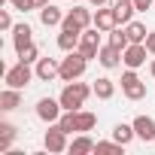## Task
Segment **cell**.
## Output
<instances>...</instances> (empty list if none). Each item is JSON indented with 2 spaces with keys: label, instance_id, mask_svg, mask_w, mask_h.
<instances>
[{
  "label": "cell",
  "instance_id": "1",
  "mask_svg": "<svg viewBox=\"0 0 155 155\" xmlns=\"http://www.w3.org/2000/svg\"><path fill=\"white\" fill-rule=\"evenodd\" d=\"M88 94H94V85H85V82H79V79H73V82H67V85L61 88L58 101H61L64 110H82V104L88 101Z\"/></svg>",
  "mask_w": 155,
  "mask_h": 155
},
{
  "label": "cell",
  "instance_id": "2",
  "mask_svg": "<svg viewBox=\"0 0 155 155\" xmlns=\"http://www.w3.org/2000/svg\"><path fill=\"white\" fill-rule=\"evenodd\" d=\"M85 67H88V58H85L79 49H73V52H67V58H61V76H58V79H64V82L82 79Z\"/></svg>",
  "mask_w": 155,
  "mask_h": 155
},
{
  "label": "cell",
  "instance_id": "3",
  "mask_svg": "<svg viewBox=\"0 0 155 155\" xmlns=\"http://www.w3.org/2000/svg\"><path fill=\"white\" fill-rule=\"evenodd\" d=\"M31 79H37V70L31 64L18 61V64L6 67V85L9 88H25V85H31Z\"/></svg>",
  "mask_w": 155,
  "mask_h": 155
},
{
  "label": "cell",
  "instance_id": "4",
  "mask_svg": "<svg viewBox=\"0 0 155 155\" xmlns=\"http://www.w3.org/2000/svg\"><path fill=\"white\" fill-rule=\"evenodd\" d=\"M43 146H46V152H52V155L67 152V149H70V143H67V131H64L58 122H52L49 131L43 134Z\"/></svg>",
  "mask_w": 155,
  "mask_h": 155
},
{
  "label": "cell",
  "instance_id": "5",
  "mask_svg": "<svg viewBox=\"0 0 155 155\" xmlns=\"http://www.w3.org/2000/svg\"><path fill=\"white\" fill-rule=\"evenodd\" d=\"M122 94L128 97V101H143L146 97V82L137 76V70H125L122 73Z\"/></svg>",
  "mask_w": 155,
  "mask_h": 155
},
{
  "label": "cell",
  "instance_id": "6",
  "mask_svg": "<svg viewBox=\"0 0 155 155\" xmlns=\"http://www.w3.org/2000/svg\"><path fill=\"white\" fill-rule=\"evenodd\" d=\"M61 113H64V107H61L58 97H40V101H37V119H40V122L52 125V122L61 119Z\"/></svg>",
  "mask_w": 155,
  "mask_h": 155
},
{
  "label": "cell",
  "instance_id": "7",
  "mask_svg": "<svg viewBox=\"0 0 155 155\" xmlns=\"http://www.w3.org/2000/svg\"><path fill=\"white\" fill-rule=\"evenodd\" d=\"M101 34H104V31H97L94 25L82 31V40H79V52H82L88 61H94V58H97V52H101Z\"/></svg>",
  "mask_w": 155,
  "mask_h": 155
},
{
  "label": "cell",
  "instance_id": "8",
  "mask_svg": "<svg viewBox=\"0 0 155 155\" xmlns=\"http://www.w3.org/2000/svg\"><path fill=\"white\" fill-rule=\"evenodd\" d=\"M146 55H149L146 43H131V46L122 52V64H125V67H131V70H137V67H143V64H146Z\"/></svg>",
  "mask_w": 155,
  "mask_h": 155
},
{
  "label": "cell",
  "instance_id": "9",
  "mask_svg": "<svg viewBox=\"0 0 155 155\" xmlns=\"http://www.w3.org/2000/svg\"><path fill=\"white\" fill-rule=\"evenodd\" d=\"M34 70H37V79L40 82H52V79L61 76V61L58 58H40Z\"/></svg>",
  "mask_w": 155,
  "mask_h": 155
},
{
  "label": "cell",
  "instance_id": "10",
  "mask_svg": "<svg viewBox=\"0 0 155 155\" xmlns=\"http://www.w3.org/2000/svg\"><path fill=\"white\" fill-rule=\"evenodd\" d=\"M116 25H119L116 9H113V6H97V12H94V28H97V31H104V34H110Z\"/></svg>",
  "mask_w": 155,
  "mask_h": 155
},
{
  "label": "cell",
  "instance_id": "11",
  "mask_svg": "<svg viewBox=\"0 0 155 155\" xmlns=\"http://www.w3.org/2000/svg\"><path fill=\"white\" fill-rule=\"evenodd\" d=\"M31 43H34V28H31L28 21L15 25V28H12V46H15V52H25Z\"/></svg>",
  "mask_w": 155,
  "mask_h": 155
},
{
  "label": "cell",
  "instance_id": "12",
  "mask_svg": "<svg viewBox=\"0 0 155 155\" xmlns=\"http://www.w3.org/2000/svg\"><path fill=\"white\" fill-rule=\"evenodd\" d=\"M131 125L137 131V140H143V143H152L155 140V119L152 116H137Z\"/></svg>",
  "mask_w": 155,
  "mask_h": 155
},
{
  "label": "cell",
  "instance_id": "13",
  "mask_svg": "<svg viewBox=\"0 0 155 155\" xmlns=\"http://www.w3.org/2000/svg\"><path fill=\"white\" fill-rule=\"evenodd\" d=\"M79 40H82V31H79V28H61V34H58V49H61V52H73V49H79Z\"/></svg>",
  "mask_w": 155,
  "mask_h": 155
},
{
  "label": "cell",
  "instance_id": "14",
  "mask_svg": "<svg viewBox=\"0 0 155 155\" xmlns=\"http://www.w3.org/2000/svg\"><path fill=\"white\" fill-rule=\"evenodd\" d=\"M97 64L101 67H107V70H116L119 64H122V49H116V46H101V52H97Z\"/></svg>",
  "mask_w": 155,
  "mask_h": 155
},
{
  "label": "cell",
  "instance_id": "15",
  "mask_svg": "<svg viewBox=\"0 0 155 155\" xmlns=\"http://www.w3.org/2000/svg\"><path fill=\"white\" fill-rule=\"evenodd\" d=\"M21 107V88H3L0 91V110L3 113H12V110H18Z\"/></svg>",
  "mask_w": 155,
  "mask_h": 155
},
{
  "label": "cell",
  "instance_id": "16",
  "mask_svg": "<svg viewBox=\"0 0 155 155\" xmlns=\"http://www.w3.org/2000/svg\"><path fill=\"white\" fill-rule=\"evenodd\" d=\"M67 18H70L73 25H79L82 31L94 25V12H91V9H85V6H79V3H76V6H73V9L67 12Z\"/></svg>",
  "mask_w": 155,
  "mask_h": 155
},
{
  "label": "cell",
  "instance_id": "17",
  "mask_svg": "<svg viewBox=\"0 0 155 155\" xmlns=\"http://www.w3.org/2000/svg\"><path fill=\"white\" fill-rule=\"evenodd\" d=\"M110 6L116 9V18H119V25H128V21H134V12H137L134 0H113Z\"/></svg>",
  "mask_w": 155,
  "mask_h": 155
},
{
  "label": "cell",
  "instance_id": "18",
  "mask_svg": "<svg viewBox=\"0 0 155 155\" xmlns=\"http://www.w3.org/2000/svg\"><path fill=\"white\" fill-rule=\"evenodd\" d=\"M40 21H43L46 28H58V25L64 21V12H61L55 3H46V6L40 9Z\"/></svg>",
  "mask_w": 155,
  "mask_h": 155
},
{
  "label": "cell",
  "instance_id": "19",
  "mask_svg": "<svg viewBox=\"0 0 155 155\" xmlns=\"http://www.w3.org/2000/svg\"><path fill=\"white\" fill-rule=\"evenodd\" d=\"M70 155H88V152H94V140L88 137V134H79V137H73L70 140V149H67Z\"/></svg>",
  "mask_w": 155,
  "mask_h": 155
},
{
  "label": "cell",
  "instance_id": "20",
  "mask_svg": "<svg viewBox=\"0 0 155 155\" xmlns=\"http://www.w3.org/2000/svg\"><path fill=\"white\" fill-rule=\"evenodd\" d=\"M15 134H18V128H15L12 122H0V155L9 152V146H12Z\"/></svg>",
  "mask_w": 155,
  "mask_h": 155
},
{
  "label": "cell",
  "instance_id": "21",
  "mask_svg": "<svg viewBox=\"0 0 155 155\" xmlns=\"http://www.w3.org/2000/svg\"><path fill=\"white\" fill-rule=\"evenodd\" d=\"M94 125H97V116H94V113H88V110H76V134H88Z\"/></svg>",
  "mask_w": 155,
  "mask_h": 155
},
{
  "label": "cell",
  "instance_id": "22",
  "mask_svg": "<svg viewBox=\"0 0 155 155\" xmlns=\"http://www.w3.org/2000/svg\"><path fill=\"white\" fill-rule=\"evenodd\" d=\"M94 94H97L101 101H110V97L116 94V82L110 79V76H97V79H94Z\"/></svg>",
  "mask_w": 155,
  "mask_h": 155
},
{
  "label": "cell",
  "instance_id": "23",
  "mask_svg": "<svg viewBox=\"0 0 155 155\" xmlns=\"http://www.w3.org/2000/svg\"><path fill=\"white\" fill-rule=\"evenodd\" d=\"M125 34H128L131 43H146V37H149V31H146L143 21H128L125 25Z\"/></svg>",
  "mask_w": 155,
  "mask_h": 155
},
{
  "label": "cell",
  "instance_id": "24",
  "mask_svg": "<svg viewBox=\"0 0 155 155\" xmlns=\"http://www.w3.org/2000/svg\"><path fill=\"white\" fill-rule=\"evenodd\" d=\"M137 137V131H134V125H125V122H119L116 128H113V140H119L122 146H128L131 140Z\"/></svg>",
  "mask_w": 155,
  "mask_h": 155
},
{
  "label": "cell",
  "instance_id": "25",
  "mask_svg": "<svg viewBox=\"0 0 155 155\" xmlns=\"http://www.w3.org/2000/svg\"><path fill=\"white\" fill-rule=\"evenodd\" d=\"M107 43H110V46H116V49H122V52H125V49H128V46H131V40H128V34H125V25H122V28H119V25H116V28H113V31H110V40H107Z\"/></svg>",
  "mask_w": 155,
  "mask_h": 155
},
{
  "label": "cell",
  "instance_id": "26",
  "mask_svg": "<svg viewBox=\"0 0 155 155\" xmlns=\"http://www.w3.org/2000/svg\"><path fill=\"white\" fill-rule=\"evenodd\" d=\"M125 146L119 143V140H97L94 143V152H122Z\"/></svg>",
  "mask_w": 155,
  "mask_h": 155
},
{
  "label": "cell",
  "instance_id": "27",
  "mask_svg": "<svg viewBox=\"0 0 155 155\" xmlns=\"http://www.w3.org/2000/svg\"><path fill=\"white\" fill-rule=\"evenodd\" d=\"M18 61H25V64H37V61H40V49L31 43L25 52H18Z\"/></svg>",
  "mask_w": 155,
  "mask_h": 155
},
{
  "label": "cell",
  "instance_id": "28",
  "mask_svg": "<svg viewBox=\"0 0 155 155\" xmlns=\"http://www.w3.org/2000/svg\"><path fill=\"white\" fill-rule=\"evenodd\" d=\"M9 6L18 9V12H31V9H37V6H34V0H9Z\"/></svg>",
  "mask_w": 155,
  "mask_h": 155
},
{
  "label": "cell",
  "instance_id": "29",
  "mask_svg": "<svg viewBox=\"0 0 155 155\" xmlns=\"http://www.w3.org/2000/svg\"><path fill=\"white\" fill-rule=\"evenodd\" d=\"M0 28H3V31H12L15 25H12V15H9V9H3V12H0Z\"/></svg>",
  "mask_w": 155,
  "mask_h": 155
},
{
  "label": "cell",
  "instance_id": "30",
  "mask_svg": "<svg viewBox=\"0 0 155 155\" xmlns=\"http://www.w3.org/2000/svg\"><path fill=\"white\" fill-rule=\"evenodd\" d=\"M134 6H137V12H146V9H152V0H134Z\"/></svg>",
  "mask_w": 155,
  "mask_h": 155
},
{
  "label": "cell",
  "instance_id": "31",
  "mask_svg": "<svg viewBox=\"0 0 155 155\" xmlns=\"http://www.w3.org/2000/svg\"><path fill=\"white\" fill-rule=\"evenodd\" d=\"M146 49H149V55H155V31H149V37H146Z\"/></svg>",
  "mask_w": 155,
  "mask_h": 155
},
{
  "label": "cell",
  "instance_id": "32",
  "mask_svg": "<svg viewBox=\"0 0 155 155\" xmlns=\"http://www.w3.org/2000/svg\"><path fill=\"white\" fill-rule=\"evenodd\" d=\"M88 3H91V6L97 9V6H110V0H88Z\"/></svg>",
  "mask_w": 155,
  "mask_h": 155
},
{
  "label": "cell",
  "instance_id": "33",
  "mask_svg": "<svg viewBox=\"0 0 155 155\" xmlns=\"http://www.w3.org/2000/svg\"><path fill=\"white\" fill-rule=\"evenodd\" d=\"M46 3H49V0H34V6H37V9H43Z\"/></svg>",
  "mask_w": 155,
  "mask_h": 155
},
{
  "label": "cell",
  "instance_id": "34",
  "mask_svg": "<svg viewBox=\"0 0 155 155\" xmlns=\"http://www.w3.org/2000/svg\"><path fill=\"white\" fill-rule=\"evenodd\" d=\"M149 73H152V79H155V55H152V64H149Z\"/></svg>",
  "mask_w": 155,
  "mask_h": 155
},
{
  "label": "cell",
  "instance_id": "35",
  "mask_svg": "<svg viewBox=\"0 0 155 155\" xmlns=\"http://www.w3.org/2000/svg\"><path fill=\"white\" fill-rule=\"evenodd\" d=\"M73 3H79V0H73Z\"/></svg>",
  "mask_w": 155,
  "mask_h": 155
},
{
  "label": "cell",
  "instance_id": "36",
  "mask_svg": "<svg viewBox=\"0 0 155 155\" xmlns=\"http://www.w3.org/2000/svg\"><path fill=\"white\" fill-rule=\"evenodd\" d=\"M6 3H9V0H6Z\"/></svg>",
  "mask_w": 155,
  "mask_h": 155
}]
</instances>
